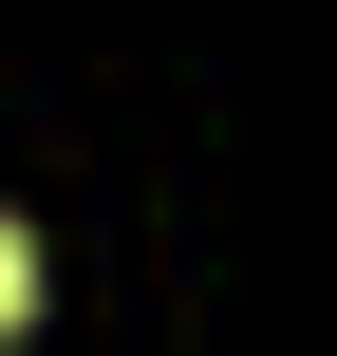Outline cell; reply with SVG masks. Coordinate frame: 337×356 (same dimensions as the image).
<instances>
[{"label":"cell","mask_w":337,"mask_h":356,"mask_svg":"<svg viewBox=\"0 0 337 356\" xmlns=\"http://www.w3.org/2000/svg\"><path fill=\"white\" fill-rule=\"evenodd\" d=\"M19 319H38V244L0 225V338H19Z\"/></svg>","instance_id":"1"}]
</instances>
